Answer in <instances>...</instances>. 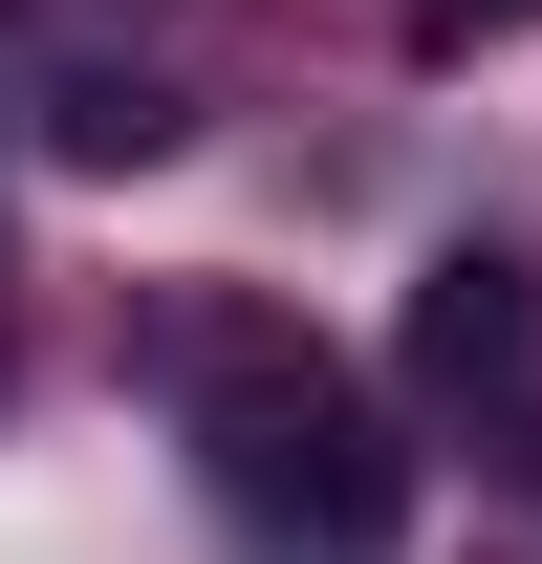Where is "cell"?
Returning <instances> with one entry per match:
<instances>
[{
    "label": "cell",
    "instance_id": "obj_1",
    "mask_svg": "<svg viewBox=\"0 0 542 564\" xmlns=\"http://www.w3.org/2000/svg\"><path fill=\"white\" fill-rule=\"evenodd\" d=\"M174 413H196V499H217L261 564H391L412 434L369 413L304 326H196V348H174Z\"/></svg>",
    "mask_w": 542,
    "mask_h": 564
},
{
    "label": "cell",
    "instance_id": "obj_2",
    "mask_svg": "<svg viewBox=\"0 0 542 564\" xmlns=\"http://www.w3.org/2000/svg\"><path fill=\"white\" fill-rule=\"evenodd\" d=\"M521 348H542V282L499 261V239H456V261L412 282V391H456V413H477V391H521Z\"/></svg>",
    "mask_w": 542,
    "mask_h": 564
},
{
    "label": "cell",
    "instance_id": "obj_3",
    "mask_svg": "<svg viewBox=\"0 0 542 564\" xmlns=\"http://www.w3.org/2000/svg\"><path fill=\"white\" fill-rule=\"evenodd\" d=\"M44 131H66V152H174V87H131V66H87L66 109H44Z\"/></svg>",
    "mask_w": 542,
    "mask_h": 564
},
{
    "label": "cell",
    "instance_id": "obj_4",
    "mask_svg": "<svg viewBox=\"0 0 542 564\" xmlns=\"http://www.w3.org/2000/svg\"><path fill=\"white\" fill-rule=\"evenodd\" d=\"M542 0H412V44H521Z\"/></svg>",
    "mask_w": 542,
    "mask_h": 564
}]
</instances>
